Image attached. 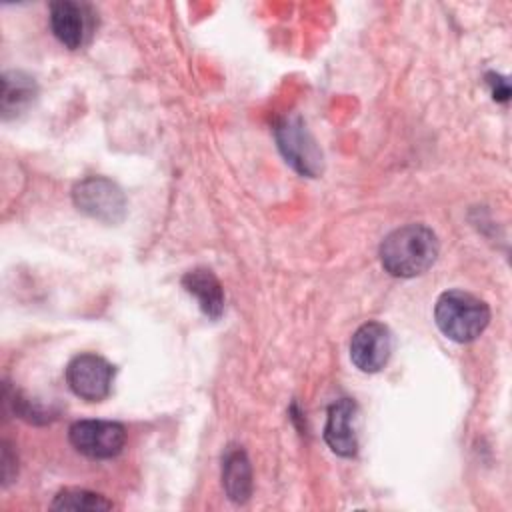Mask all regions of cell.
Segmentation results:
<instances>
[{"instance_id": "obj_1", "label": "cell", "mask_w": 512, "mask_h": 512, "mask_svg": "<svg viewBox=\"0 0 512 512\" xmlns=\"http://www.w3.org/2000/svg\"><path fill=\"white\" fill-rule=\"evenodd\" d=\"M438 256V238L424 224H408L390 232L380 244L382 268L396 278L424 274Z\"/></svg>"}, {"instance_id": "obj_2", "label": "cell", "mask_w": 512, "mask_h": 512, "mask_svg": "<svg viewBox=\"0 0 512 512\" xmlns=\"http://www.w3.org/2000/svg\"><path fill=\"white\" fill-rule=\"evenodd\" d=\"M434 320L446 338L464 344L476 340L486 330L490 308L470 292L446 290L436 300Z\"/></svg>"}, {"instance_id": "obj_3", "label": "cell", "mask_w": 512, "mask_h": 512, "mask_svg": "<svg viewBox=\"0 0 512 512\" xmlns=\"http://www.w3.org/2000/svg\"><path fill=\"white\" fill-rule=\"evenodd\" d=\"M72 198L80 212L106 224H116L126 214V198L122 190L102 176H90L78 182L72 190Z\"/></svg>"}, {"instance_id": "obj_4", "label": "cell", "mask_w": 512, "mask_h": 512, "mask_svg": "<svg viewBox=\"0 0 512 512\" xmlns=\"http://www.w3.org/2000/svg\"><path fill=\"white\" fill-rule=\"evenodd\" d=\"M70 444L94 460L114 458L126 444V430L112 420H78L68 430Z\"/></svg>"}, {"instance_id": "obj_5", "label": "cell", "mask_w": 512, "mask_h": 512, "mask_svg": "<svg viewBox=\"0 0 512 512\" xmlns=\"http://www.w3.org/2000/svg\"><path fill=\"white\" fill-rule=\"evenodd\" d=\"M112 380L114 366L98 354H78L66 366V382L70 390L86 402L104 400L112 390Z\"/></svg>"}, {"instance_id": "obj_6", "label": "cell", "mask_w": 512, "mask_h": 512, "mask_svg": "<svg viewBox=\"0 0 512 512\" xmlns=\"http://www.w3.org/2000/svg\"><path fill=\"white\" fill-rule=\"evenodd\" d=\"M276 140L286 162L304 176L322 170V152L300 118H286L276 126Z\"/></svg>"}, {"instance_id": "obj_7", "label": "cell", "mask_w": 512, "mask_h": 512, "mask_svg": "<svg viewBox=\"0 0 512 512\" xmlns=\"http://www.w3.org/2000/svg\"><path fill=\"white\" fill-rule=\"evenodd\" d=\"M96 14L84 2L60 0L50 6V28L70 50L82 48L94 34Z\"/></svg>"}, {"instance_id": "obj_8", "label": "cell", "mask_w": 512, "mask_h": 512, "mask_svg": "<svg viewBox=\"0 0 512 512\" xmlns=\"http://www.w3.org/2000/svg\"><path fill=\"white\" fill-rule=\"evenodd\" d=\"M392 354V334L380 322L362 324L350 340V360L362 372L382 370Z\"/></svg>"}, {"instance_id": "obj_9", "label": "cell", "mask_w": 512, "mask_h": 512, "mask_svg": "<svg viewBox=\"0 0 512 512\" xmlns=\"http://www.w3.org/2000/svg\"><path fill=\"white\" fill-rule=\"evenodd\" d=\"M356 418H358V406L350 398H340L328 408L324 440L334 454L344 458L356 456L358 452Z\"/></svg>"}, {"instance_id": "obj_10", "label": "cell", "mask_w": 512, "mask_h": 512, "mask_svg": "<svg viewBox=\"0 0 512 512\" xmlns=\"http://www.w3.org/2000/svg\"><path fill=\"white\" fill-rule=\"evenodd\" d=\"M222 486L228 498L244 504L252 494V468L240 446H228L222 456Z\"/></svg>"}, {"instance_id": "obj_11", "label": "cell", "mask_w": 512, "mask_h": 512, "mask_svg": "<svg viewBox=\"0 0 512 512\" xmlns=\"http://www.w3.org/2000/svg\"><path fill=\"white\" fill-rule=\"evenodd\" d=\"M184 290L196 298L208 318H218L224 310V292L218 278L206 268H194L182 278Z\"/></svg>"}, {"instance_id": "obj_12", "label": "cell", "mask_w": 512, "mask_h": 512, "mask_svg": "<svg viewBox=\"0 0 512 512\" xmlns=\"http://www.w3.org/2000/svg\"><path fill=\"white\" fill-rule=\"evenodd\" d=\"M36 98V82L24 72H6L2 76V116L4 120L24 112Z\"/></svg>"}, {"instance_id": "obj_13", "label": "cell", "mask_w": 512, "mask_h": 512, "mask_svg": "<svg viewBox=\"0 0 512 512\" xmlns=\"http://www.w3.org/2000/svg\"><path fill=\"white\" fill-rule=\"evenodd\" d=\"M114 504L102 494L84 488H64L54 496V510H110Z\"/></svg>"}, {"instance_id": "obj_14", "label": "cell", "mask_w": 512, "mask_h": 512, "mask_svg": "<svg viewBox=\"0 0 512 512\" xmlns=\"http://www.w3.org/2000/svg\"><path fill=\"white\" fill-rule=\"evenodd\" d=\"M16 476V456H12L10 446L2 444V484L6 486Z\"/></svg>"}]
</instances>
